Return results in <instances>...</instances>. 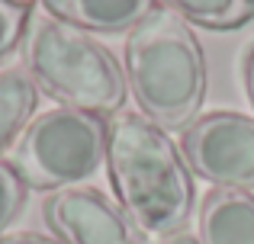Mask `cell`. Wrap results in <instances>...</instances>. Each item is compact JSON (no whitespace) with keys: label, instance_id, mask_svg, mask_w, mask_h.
Returning a JSON list of instances; mask_svg holds the SVG:
<instances>
[{"label":"cell","instance_id":"8992f818","mask_svg":"<svg viewBox=\"0 0 254 244\" xmlns=\"http://www.w3.org/2000/svg\"><path fill=\"white\" fill-rule=\"evenodd\" d=\"M42 219L64 244H148L126 209L93 187L49 193L42 202Z\"/></svg>","mask_w":254,"mask_h":244},{"label":"cell","instance_id":"7c38bea8","mask_svg":"<svg viewBox=\"0 0 254 244\" xmlns=\"http://www.w3.org/2000/svg\"><path fill=\"white\" fill-rule=\"evenodd\" d=\"M29 13H32V3L0 0V61H3V55H10L19 45L26 23H29Z\"/></svg>","mask_w":254,"mask_h":244},{"label":"cell","instance_id":"8fae6325","mask_svg":"<svg viewBox=\"0 0 254 244\" xmlns=\"http://www.w3.org/2000/svg\"><path fill=\"white\" fill-rule=\"evenodd\" d=\"M23 202H26V183L19 180L13 164L0 161V238L23 212Z\"/></svg>","mask_w":254,"mask_h":244},{"label":"cell","instance_id":"ba28073f","mask_svg":"<svg viewBox=\"0 0 254 244\" xmlns=\"http://www.w3.org/2000/svg\"><path fill=\"white\" fill-rule=\"evenodd\" d=\"M199 244H254V196L242 190H209L196 219Z\"/></svg>","mask_w":254,"mask_h":244},{"label":"cell","instance_id":"3957f363","mask_svg":"<svg viewBox=\"0 0 254 244\" xmlns=\"http://www.w3.org/2000/svg\"><path fill=\"white\" fill-rule=\"evenodd\" d=\"M23 58L36 87L52 100L93 116H116L123 109L126 71L106 45L74 26L55 16H39L29 29Z\"/></svg>","mask_w":254,"mask_h":244},{"label":"cell","instance_id":"30bf717a","mask_svg":"<svg viewBox=\"0 0 254 244\" xmlns=\"http://www.w3.org/2000/svg\"><path fill=\"white\" fill-rule=\"evenodd\" d=\"M168 10L206 29H235L254 19V0H164Z\"/></svg>","mask_w":254,"mask_h":244},{"label":"cell","instance_id":"52a82bcc","mask_svg":"<svg viewBox=\"0 0 254 244\" xmlns=\"http://www.w3.org/2000/svg\"><path fill=\"white\" fill-rule=\"evenodd\" d=\"M42 6L49 10V16L81 32L119 36L145 23L158 10V0H42Z\"/></svg>","mask_w":254,"mask_h":244},{"label":"cell","instance_id":"5b68a950","mask_svg":"<svg viewBox=\"0 0 254 244\" xmlns=\"http://www.w3.org/2000/svg\"><path fill=\"white\" fill-rule=\"evenodd\" d=\"M184 157L216 190L254 193V119L229 109L196 119L184 132Z\"/></svg>","mask_w":254,"mask_h":244},{"label":"cell","instance_id":"4fadbf2b","mask_svg":"<svg viewBox=\"0 0 254 244\" xmlns=\"http://www.w3.org/2000/svg\"><path fill=\"white\" fill-rule=\"evenodd\" d=\"M0 244H64V241L49 238V235H36V232H16V235H3Z\"/></svg>","mask_w":254,"mask_h":244},{"label":"cell","instance_id":"9a60e30c","mask_svg":"<svg viewBox=\"0 0 254 244\" xmlns=\"http://www.w3.org/2000/svg\"><path fill=\"white\" fill-rule=\"evenodd\" d=\"M164 244H199L196 235H187V232H180V235H174V238H168Z\"/></svg>","mask_w":254,"mask_h":244},{"label":"cell","instance_id":"9c48e42d","mask_svg":"<svg viewBox=\"0 0 254 244\" xmlns=\"http://www.w3.org/2000/svg\"><path fill=\"white\" fill-rule=\"evenodd\" d=\"M39 106V87L29 71L10 68L0 74V151L13 145V138L23 135L32 113Z\"/></svg>","mask_w":254,"mask_h":244},{"label":"cell","instance_id":"277c9868","mask_svg":"<svg viewBox=\"0 0 254 244\" xmlns=\"http://www.w3.org/2000/svg\"><path fill=\"white\" fill-rule=\"evenodd\" d=\"M103 116L71 106H55L36 116L13 145V170L32 190H71L90 180L106 161Z\"/></svg>","mask_w":254,"mask_h":244},{"label":"cell","instance_id":"5bb4252c","mask_svg":"<svg viewBox=\"0 0 254 244\" xmlns=\"http://www.w3.org/2000/svg\"><path fill=\"white\" fill-rule=\"evenodd\" d=\"M245 90H248V100L254 106V45L248 49V55H245Z\"/></svg>","mask_w":254,"mask_h":244},{"label":"cell","instance_id":"6da1fadb","mask_svg":"<svg viewBox=\"0 0 254 244\" xmlns=\"http://www.w3.org/2000/svg\"><path fill=\"white\" fill-rule=\"evenodd\" d=\"M110 180L138 232L145 238H174L193 212V174L171 135L148 116L119 109L106 125Z\"/></svg>","mask_w":254,"mask_h":244},{"label":"cell","instance_id":"7a4b0ae2","mask_svg":"<svg viewBox=\"0 0 254 244\" xmlns=\"http://www.w3.org/2000/svg\"><path fill=\"white\" fill-rule=\"evenodd\" d=\"M123 71L132 97L164 132H180L196 122L206 97V55L184 16L158 6L129 32Z\"/></svg>","mask_w":254,"mask_h":244}]
</instances>
